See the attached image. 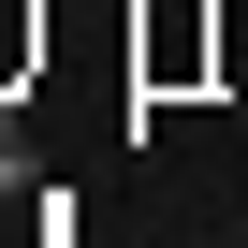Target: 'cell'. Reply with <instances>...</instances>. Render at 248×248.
Here are the masks:
<instances>
[{
	"mask_svg": "<svg viewBox=\"0 0 248 248\" xmlns=\"http://www.w3.org/2000/svg\"><path fill=\"white\" fill-rule=\"evenodd\" d=\"M190 59H219V15H204V30H190V15L146 30V88H190Z\"/></svg>",
	"mask_w": 248,
	"mask_h": 248,
	"instance_id": "6da1fadb",
	"label": "cell"
},
{
	"mask_svg": "<svg viewBox=\"0 0 248 248\" xmlns=\"http://www.w3.org/2000/svg\"><path fill=\"white\" fill-rule=\"evenodd\" d=\"M30 59H44V15H30V0H0V88H15Z\"/></svg>",
	"mask_w": 248,
	"mask_h": 248,
	"instance_id": "7a4b0ae2",
	"label": "cell"
},
{
	"mask_svg": "<svg viewBox=\"0 0 248 248\" xmlns=\"http://www.w3.org/2000/svg\"><path fill=\"white\" fill-rule=\"evenodd\" d=\"M15 190H30V132L0 117V204H15Z\"/></svg>",
	"mask_w": 248,
	"mask_h": 248,
	"instance_id": "3957f363",
	"label": "cell"
}]
</instances>
